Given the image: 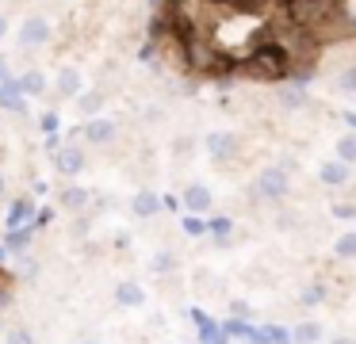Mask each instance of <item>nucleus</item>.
Instances as JSON below:
<instances>
[{
	"label": "nucleus",
	"instance_id": "1",
	"mask_svg": "<svg viewBox=\"0 0 356 344\" xmlns=\"http://www.w3.org/2000/svg\"><path fill=\"white\" fill-rule=\"evenodd\" d=\"M245 73L257 76V81H280V76L291 73V58H287V50L268 35L245 54Z\"/></svg>",
	"mask_w": 356,
	"mask_h": 344
},
{
	"label": "nucleus",
	"instance_id": "2",
	"mask_svg": "<svg viewBox=\"0 0 356 344\" xmlns=\"http://www.w3.org/2000/svg\"><path fill=\"white\" fill-rule=\"evenodd\" d=\"M16 42H19V50H42V46L54 42V23L47 15H27L16 31Z\"/></svg>",
	"mask_w": 356,
	"mask_h": 344
},
{
	"label": "nucleus",
	"instance_id": "3",
	"mask_svg": "<svg viewBox=\"0 0 356 344\" xmlns=\"http://www.w3.org/2000/svg\"><path fill=\"white\" fill-rule=\"evenodd\" d=\"M0 111H12V115L31 111V99H27L24 88H19V76H8L4 69H0Z\"/></svg>",
	"mask_w": 356,
	"mask_h": 344
},
{
	"label": "nucleus",
	"instance_id": "4",
	"mask_svg": "<svg viewBox=\"0 0 356 344\" xmlns=\"http://www.w3.org/2000/svg\"><path fill=\"white\" fill-rule=\"evenodd\" d=\"M50 153H54V168L62 176H81V172H85V165H88L85 149H81V145H73V142H65V145L58 142Z\"/></svg>",
	"mask_w": 356,
	"mask_h": 344
},
{
	"label": "nucleus",
	"instance_id": "5",
	"mask_svg": "<svg viewBox=\"0 0 356 344\" xmlns=\"http://www.w3.org/2000/svg\"><path fill=\"white\" fill-rule=\"evenodd\" d=\"M287 188H291V180H287L284 168H264V172L257 176V195L268 199V203H280V199L287 195Z\"/></svg>",
	"mask_w": 356,
	"mask_h": 344
},
{
	"label": "nucleus",
	"instance_id": "6",
	"mask_svg": "<svg viewBox=\"0 0 356 344\" xmlns=\"http://www.w3.org/2000/svg\"><path fill=\"white\" fill-rule=\"evenodd\" d=\"M81 138H85L88 145H111L119 134V126L108 119V115H92V119H85V126L77 130Z\"/></svg>",
	"mask_w": 356,
	"mask_h": 344
},
{
	"label": "nucleus",
	"instance_id": "7",
	"mask_svg": "<svg viewBox=\"0 0 356 344\" xmlns=\"http://www.w3.org/2000/svg\"><path fill=\"white\" fill-rule=\"evenodd\" d=\"M50 84H54V92H58L62 99H73L81 88H85V76H81L77 65H62V69H58V76H54Z\"/></svg>",
	"mask_w": 356,
	"mask_h": 344
},
{
	"label": "nucleus",
	"instance_id": "8",
	"mask_svg": "<svg viewBox=\"0 0 356 344\" xmlns=\"http://www.w3.org/2000/svg\"><path fill=\"white\" fill-rule=\"evenodd\" d=\"M180 203H184L192 214H207L211 206H215V195H211L207 183H188V188H184V199H180Z\"/></svg>",
	"mask_w": 356,
	"mask_h": 344
},
{
	"label": "nucleus",
	"instance_id": "9",
	"mask_svg": "<svg viewBox=\"0 0 356 344\" xmlns=\"http://www.w3.org/2000/svg\"><path fill=\"white\" fill-rule=\"evenodd\" d=\"M207 153L215 161H226L238 153V134H230V130H215V134H207Z\"/></svg>",
	"mask_w": 356,
	"mask_h": 344
},
{
	"label": "nucleus",
	"instance_id": "10",
	"mask_svg": "<svg viewBox=\"0 0 356 344\" xmlns=\"http://www.w3.org/2000/svg\"><path fill=\"white\" fill-rule=\"evenodd\" d=\"M19 88H24L27 99H42L50 92V76L42 73V69H27V73L19 76Z\"/></svg>",
	"mask_w": 356,
	"mask_h": 344
},
{
	"label": "nucleus",
	"instance_id": "11",
	"mask_svg": "<svg viewBox=\"0 0 356 344\" xmlns=\"http://www.w3.org/2000/svg\"><path fill=\"white\" fill-rule=\"evenodd\" d=\"M142 302H146V290H142V283L123 279V283L115 287V306H123V310H138Z\"/></svg>",
	"mask_w": 356,
	"mask_h": 344
},
{
	"label": "nucleus",
	"instance_id": "12",
	"mask_svg": "<svg viewBox=\"0 0 356 344\" xmlns=\"http://www.w3.org/2000/svg\"><path fill=\"white\" fill-rule=\"evenodd\" d=\"M131 211H134V218H154V214L161 211V195H157V191H149V188L134 191Z\"/></svg>",
	"mask_w": 356,
	"mask_h": 344
},
{
	"label": "nucleus",
	"instance_id": "13",
	"mask_svg": "<svg viewBox=\"0 0 356 344\" xmlns=\"http://www.w3.org/2000/svg\"><path fill=\"white\" fill-rule=\"evenodd\" d=\"M73 104H77V111L81 115H100L104 111V88H81L77 96H73Z\"/></svg>",
	"mask_w": 356,
	"mask_h": 344
},
{
	"label": "nucleus",
	"instance_id": "14",
	"mask_svg": "<svg viewBox=\"0 0 356 344\" xmlns=\"http://www.w3.org/2000/svg\"><path fill=\"white\" fill-rule=\"evenodd\" d=\"M318 180L330 183V188H337V183L348 180V165H345V161H325V165L318 168Z\"/></svg>",
	"mask_w": 356,
	"mask_h": 344
},
{
	"label": "nucleus",
	"instance_id": "15",
	"mask_svg": "<svg viewBox=\"0 0 356 344\" xmlns=\"http://www.w3.org/2000/svg\"><path fill=\"white\" fill-rule=\"evenodd\" d=\"M88 199H92V191H85V188H65L58 203H62L65 211H73V214H77V211H85V206H88Z\"/></svg>",
	"mask_w": 356,
	"mask_h": 344
},
{
	"label": "nucleus",
	"instance_id": "16",
	"mask_svg": "<svg viewBox=\"0 0 356 344\" xmlns=\"http://www.w3.org/2000/svg\"><path fill=\"white\" fill-rule=\"evenodd\" d=\"M31 234H35V226H16V229H8V237H4V249H8V252H24L27 245H31Z\"/></svg>",
	"mask_w": 356,
	"mask_h": 344
},
{
	"label": "nucleus",
	"instance_id": "17",
	"mask_svg": "<svg viewBox=\"0 0 356 344\" xmlns=\"http://www.w3.org/2000/svg\"><path fill=\"white\" fill-rule=\"evenodd\" d=\"M31 214H35V203H31V199H16V203H12V211H8V229L24 226Z\"/></svg>",
	"mask_w": 356,
	"mask_h": 344
},
{
	"label": "nucleus",
	"instance_id": "18",
	"mask_svg": "<svg viewBox=\"0 0 356 344\" xmlns=\"http://www.w3.org/2000/svg\"><path fill=\"white\" fill-rule=\"evenodd\" d=\"M280 104H284V107H291V111H295V107H302V104H307V92H302V84H291V88H280Z\"/></svg>",
	"mask_w": 356,
	"mask_h": 344
},
{
	"label": "nucleus",
	"instance_id": "19",
	"mask_svg": "<svg viewBox=\"0 0 356 344\" xmlns=\"http://www.w3.org/2000/svg\"><path fill=\"white\" fill-rule=\"evenodd\" d=\"M149 268H154L157 275H169L172 268H177V252H154V260H149Z\"/></svg>",
	"mask_w": 356,
	"mask_h": 344
},
{
	"label": "nucleus",
	"instance_id": "20",
	"mask_svg": "<svg viewBox=\"0 0 356 344\" xmlns=\"http://www.w3.org/2000/svg\"><path fill=\"white\" fill-rule=\"evenodd\" d=\"M249 336L261 341V344H287V341H291V333H284V329H276V325L264 329V333H249Z\"/></svg>",
	"mask_w": 356,
	"mask_h": 344
},
{
	"label": "nucleus",
	"instance_id": "21",
	"mask_svg": "<svg viewBox=\"0 0 356 344\" xmlns=\"http://www.w3.org/2000/svg\"><path fill=\"white\" fill-rule=\"evenodd\" d=\"M318 336H322V329H318L314 321H307V325H299V329L291 333V341H295V344H314Z\"/></svg>",
	"mask_w": 356,
	"mask_h": 344
},
{
	"label": "nucleus",
	"instance_id": "22",
	"mask_svg": "<svg viewBox=\"0 0 356 344\" xmlns=\"http://www.w3.org/2000/svg\"><path fill=\"white\" fill-rule=\"evenodd\" d=\"M333 252H337L341 260H353L356 256V234H341L337 245H333Z\"/></svg>",
	"mask_w": 356,
	"mask_h": 344
},
{
	"label": "nucleus",
	"instance_id": "23",
	"mask_svg": "<svg viewBox=\"0 0 356 344\" xmlns=\"http://www.w3.org/2000/svg\"><path fill=\"white\" fill-rule=\"evenodd\" d=\"M337 161H345V165H353V161H356V134H345L337 142Z\"/></svg>",
	"mask_w": 356,
	"mask_h": 344
},
{
	"label": "nucleus",
	"instance_id": "24",
	"mask_svg": "<svg viewBox=\"0 0 356 344\" xmlns=\"http://www.w3.org/2000/svg\"><path fill=\"white\" fill-rule=\"evenodd\" d=\"M333 84H337L341 92H348V96H356V65L341 69V73H337V81H333Z\"/></svg>",
	"mask_w": 356,
	"mask_h": 344
},
{
	"label": "nucleus",
	"instance_id": "25",
	"mask_svg": "<svg viewBox=\"0 0 356 344\" xmlns=\"http://www.w3.org/2000/svg\"><path fill=\"white\" fill-rule=\"evenodd\" d=\"M4 344H35V333H31L27 325H16V329H8Z\"/></svg>",
	"mask_w": 356,
	"mask_h": 344
},
{
	"label": "nucleus",
	"instance_id": "26",
	"mask_svg": "<svg viewBox=\"0 0 356 344\" xmlns=\"http://www.w3.org/2000/svg\"><path fill=\"white\" fill-rule=\"evenodd\" d=\"M39 130H42V134H58V130H62L58 111H42V115H39Z\"/></svg>",
	"mask_w": 356,
	"mask_h": 344
},
{
	"label": "nucleus",
	"instance_id": "27",
	"mask_svg": "<svg viewBox=\"0 0 356 344\" xmlns=\"http://www.w3.org/2000/svg\"><path fill=\"white\" fill-rule=\"evenodd\" d=\"M322 298H325V287H322V283H314V287L302 290V306H318Z\"/></svg>",
	"mask_w": 356,
	"mask_h": 344
},
{
	"label": "nucleus",
	"instance_id": "28",
	"mask_svg": "<svg viewBox=\"0 0 356 344\" xmlns=\"http://www.w3.org/2000/svg\"><path fill=\"white\" fill-rule=\"evenodd\" d=\"M184 229L188 234H207V226H203L200 218H184Z\"/></svg>",
	"mask_w": 356,
	"mask_h": 344
},
{
	"label": "nucleus",
	"instance_id": "29",
	"mask_svg": "<svg viewBox=\"0 0 356 344\" xmlns=\"http://www.w3.org/2000/svg\"><path fill=\"white\" fill-rule=\"evenodd\" d=\"M207 229H215V234H230V222H222V218H218V222H211Z\"/></svg>",
	"mask_w": 356,
	"mask_h": 344
},
{
	"label": "nucleus",
	"instance_id": "30",
	"mask_svg": "<svg viewBox=\"0 0 356 344\" xmlns=\"http://www.w3.org/2000/svg\"><path fill=\"white\" fill-rule=\"evenodd\" d=\"M4 38H8V15L0 12V42H4Z\"/></svg>",
	"mask_w": 356,
	"mask_h": 344
},
{
	"label": "nucleus",
	"instance_id": "31",
	"mask_svg": "<svg viewBox=\"0 0 356 344\" xmlns=\"http://www.w3.org/2000/svg\"><path fill=\"white\" fill-rule=\"evenodd\" d=\"M161 206H165V211H180V203H177L172 195H165V199H161Z\"/></svg>",
	"mask_w": 356,
	"mask_h": 344
},
{
	"label": "nucleus",
	"instance_id": "32",
	"mask_svg": "<svg viewBox=\"0 0 356 344\" xmlns=\"http://www.w3.org/2000/svg\"><path fill=\"white\" fill-rule=\"evenodd\" d=\"M4 290H8V275H4V268H0V298H4Z\"/></svg>",
	"mask_w": 356,
	"mask_h": 344
},
{
	"label": "nucleus",
	"instance_id": "33",
	"mask_svg": "<svg viewBox=\"0 0 356 344\" xmlns=\"http://www.w3.org/2000/svg\"><path fill=\"white\" fill-rule=\"evenodd\" d=\"M4 191H8V180H4V172H0V199H4Z\"/></svg>",
	"mask_w": 356,
	"mask_h": 344
},
{
	"label": "nucleus",
	"instance_id": "34",
	"mask_svg": "<svg viewBox=\"0 0 356 344\" xmlns=\"http://www.w3.org/2000/svg\"><path fill=\"white\" fill-rule=\"evenodd\" d=\"M81 344H100V341H81Z\"/></svg>",
	"mask_w": 356,
	"mask_h": 344
},
{
	"label": "nucleus",
	"instance_id": "35",
	"mask_svg": "<svg viewBox=\"0 0 356 344\" xmlns=\"http://www.w3.org/2000/svg\"><path fill=\"white\" fill-rule=\"evenodd\" d=\"M333 344H348V341H333Z\"/></svg>",
	"mask_w": 356,
	"mask_h": 344
}]
</instances>
